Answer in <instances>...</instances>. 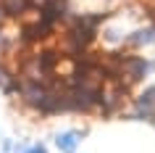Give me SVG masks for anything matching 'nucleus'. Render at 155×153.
Returning <instances> with one entry per match:
<instances>
[{
    "instance_id": "obj_1",
    "label": "nucleus",
    "mask_w": 155,
    "mask_h": 153,
    "mask_svg": "<svg viewBox=\"0 0 155 153\" xmlns=\"http://www.w3.org/2000/svg\"><path fill=\"white\" fill-rule=\"evenodd\" d=\"M79 140H82V132H66V135L58 137L55 143H58V148H61L63 153H74L76 145H79Z\"/></svg>"
},
{
    "instance_id": "obj_3",
    "label": "nucleus",
    "mask_w": 155,
    "mask_h": 153,
    "mask_svg": "<svg viewBox=\"0 0 155 153\" xmlns=\"http://www.w3.org/2000/svg\"><path fill=\"white\" fill-rule=\"evenodd\" d=\"M0 87L5 90V92H13V90H16L13 77H11V74H5V69H3V66H0Z\"/></svg>"
},
{
    "instance_id": "obj_4",
    "label": "nucleus",
    "mask_w": 155,
    "mask_h": 153,
    "mask_svg": "<svg viewBox=\"0 0 155 153\" xmlns=\"http://www.w3.org/2000/svg\"><path fill=\"white\" fill-rule=\"evenodd\" d=\"M26 153H45V148H42V145H34L32 151H26Z\"/></svg>"
},
{
    "instance_id": "obj_2",
    "label": "nucleus",
    "mask_w": 155,
    "mask_h": 153,
    "mask_svg": "<svg viewBox=\"0 0 155 153\" xmlns=\"http://www.w3.org/2000/svg\"><path fill=\"white\" fill-rule=\"evenodd\" d=\"M0 5H3V11L8 13V16H21L24 11H29V0H0Z\"/></svg>"
}]
</instances>
